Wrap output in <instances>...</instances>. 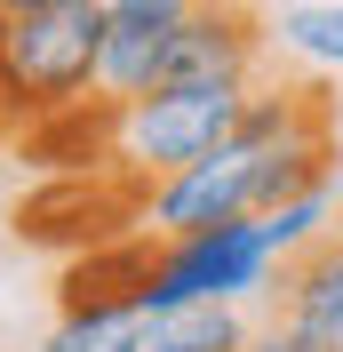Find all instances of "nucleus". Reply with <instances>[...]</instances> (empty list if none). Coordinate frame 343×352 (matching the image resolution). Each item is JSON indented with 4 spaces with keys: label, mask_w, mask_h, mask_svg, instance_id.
Segmentation results:
<instances>
[{
    "label": "nucleus",
    "mask_w": 343,
    "mask_h": 352,
    "mask_svg": "<svg viewBox=\"0 0 343 352\" xmlns=\"http://www.w3.org/2000/svg\"><path fill=\"white\" fill-rule=\"evenodd\" d=\"M104 56V8L96 0H40L0 24V144H16L32 120L96 96Z\"/></svg>",
    "instance_id": "obj_1"
},
{
    "label": "nucleus",
    "mask_w": 343,
    "mask_h": 352,
    "mask_svg": "<svg viewBox=\"0 0 343 352\" xmlns=\"http://www.w3.org/2000/svg\"><path fill=\"white\" fill-rule=\"evenodd\" d=\"M248 88L256 80H184V88L128 96V104L112 112V160L136 168V176H168V168H184V160L215 153V144L239 129Z\"/></svg>",
    "instance_id": "obj_2"
},
{
    "label": "nucleus",
    "mask_w": 343,
    "mask_h": 352,
    "mask_svg": "<svg viewBox=\"0 0 343 352\" xmlns=\"http://www.w3.org/2000/svg\"><path fill=\"white\" fill-rule=\"evenodd\" d=\"M144 200H152V176L120 168V160H96V168H56L40 192L16 200V241L32 248H88V241H112V232H136L144 224Z\"/></svg>",
    "instance_id": "obj_3"
},
{
    "label": "nucleus",
    "mask_w": 343,
    "mask_h": 352,
    "mask_svg": "<svg viewBox=\"0 0 343 352\" xmlns=\"http://www.w3.org/2000/svg\"><path fill=\"white\" fill-rule=\"evenodd\" d=\"M272 241H263V217H224V224H200V232H160V296H263L272 288ZM144 305V312H152Z\"/></svg>",
    "instance_id": "obj_4"
},
{
    "label": "nucleus",
    "mask_w": 343,
    "mask_h": 352,
    "mask_svg": "<svg viewBox=\"0 0 343 352\" xmlns=\"http://www.w3.org/2000/svg\"><path fill=\"white\" fill-rule=\"evenodd\" d=\"M152 288H160V232L136 224V232H112V241H88L64 256L56 312H144Z\"/></svg>",
    "instance_id": "obj_5"
},
{
    "label": "nucleus",
    "mask_w": 343,
    "mask_h": 352,
    "mask_svg": "<svg viewBox=\"0 0 343 352\" xmlns=\"http://www.w3.org/2000/svg\"><path fill=\"white\" fill-rule=\"evenodd\" d=\"M263 296H272V320H287L320 352H343V232H311L303 248H287Z\"/></svg>",
    "instance_id": "obj_6"
},
{
    "label": "nucleus",
    "mask_w": 343,
    "mask_h": 352,
    "mask_svg": "<svg viewBox=\"0 0 343 352\" xmlns=\"http://www.w3.org/2000/svg\"><path fill=\"white\" fill-rule=\"evenodd\" d=\"M239 296H160L144 312V352H248Z\"/></svg>",
    "instance_id": "obj_7"
},
{
    "label": "nucleus",
    "mask_w": 343,
    "mask_h": 352,
    "mask_svg": "<svg viewBox=\"0 0 343 352\" xmlns=\"http://www.w3.org/2000/svg\"><path fill=\"white\" fill-rule=\"evenodd\" d=\"M272 41L287 48V56H303V65H320V72H343V0L279 8V16H272Z\"/></svg>",
    "instance_id": "obj_8"
},
{
    "label": "nucleus",
    "mask_w": 343,
    "mask_h": 352,
    "mask_svg": "<svg viewBox=\"0 0 343 352\" xmlns=\"http://www.w3.org/2000/svg\"><path fill=\"white\" fill-rule=\"evenodd\" d=\"M40 352H144V312H56Z\"/></svg>",
    "instance_id": "obj_9"
},
{
    "label": "nucleus",
    "mask_w": 343,
    "mask_h": 352,
    "mask_svg": "<svg viewBox=\"0 0 343 352\" xmlns=\"http://www.w3.org/2000/svg\"><path fill=\"white\" fill-rule=\"evenodd\" d=\"M327 208H335V184H311V192L263 208V241H272V256H287V248H303L311 232H327Z\"/></svg>",
    "instance_id": "obj_10"
},
{
    "label": "nucleus",
    "mask_w": 343,
    "mask_h": 352,
    "mask_svg": "<svg viewBox=\"0 0 343 352\" xmlns=\"http://www.w3.org/2000/svg\"><path fill=\"white\" fill-rule=\"evenodd\" d=\"M248 352H320V344H311V336H296L287 320H263V329L248 336Z\"/></svg>",
    "instance_id": "obj_11"
},
{
    "label": "nucleus",
    "mask_w": 343,
    "mask_h": 352,
    "mask_svg": "<svg viewBox=\"0 0 343 352\" xmlns=\"http://www.w3.org/2000/svg\"><path fill=\"white\" fill-rule=\"evenodd\" d=\"M96 8H104V24H112V16H184L192 0H96Z\"/></svg>",
    "instance_id": "obj_12"
},
{
    "label": "nucleus",
    "mask_w": 343,
    "mask_h": 352,
    "mask_svg": "<svg viewBox=\"0 0 343 352\" xmlns=\"http://www.w3.org/2000/svg\"><path fill=\"white\" fill-rule=\"evenodd\" d=\"M16 8H40V0H0V16H16Z\"/></svg>",
    "instance_id": "obj_13"
},
{
    "label": "nucleus",
    "mask_w": 343,
    "mask_h": 352,
    "mask_svg": "<svg viewBox=\"0 0 343 352\" xmlns=\"http://www.w3.org/2000/svg\"><path fill=\"white\" fill-rule=\"evenodd\" d=\"M0 24H8V16H0Z\"/></svg>",
    "instance_id": "obj_14"
}]
</instances>
